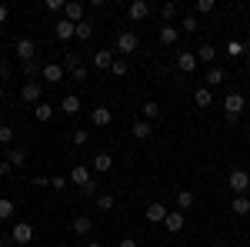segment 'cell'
Segmentation results:
<instances>
[{"mask_svg": "<svg viewBox=\"0 0 250 247\" xmlns=\"http://www.w3.org/2000/svg\"><path fill=\"white\" fill-rule=\"evenodd\" d=\"M227 187H230L237 197H240V194H247V190H250V174L240 171V167H237V171H230V177H227Z\"/></svg>", "mask_w": 250, "mask_h": 247, "instance_id": "1", "label": "cell"}, {"mask_svg": "<svg viewBox=\"0 0 250 247\" xmlns=\"http://www.w3.org/2000/svg\"><path fill=\"white\" fill-rule=\"evenodd\" d=\"M137 47H140V37H137L134 30H124V34H117V54H134Z\"/></svg>", "mask_w": 250, "mask_h": 247, "instance_id": "2", "label": "cell"}, {"mask_svg": "<svg viewBox=\"0 0 250 247\" xmlns=\"http://www.w3.org/2000/svg\"><path fill=\"white\" fill-rule=\"evenodd\" d=\"M14 54H17V57L27 64V60L37 57V44H34L30 37H20V40H17V47H14Z\"/></svg>", "mask_w": 250, "mask_h": 247, "instance_id": "3", "label": "cell"}, {"mask_svg": "<svg viewBox=\"0 0 250 247\" xmlns=\"http://www.w3.org/2000/svg\"><path fill=\"white\" fill-rule=\"evenodd\" d=\"M20 97H23L27 104H40V97H43V87H40V80H27V84L20 87Z\"/></svg>", "mask_w": 250, "mask_h": 247, "instance_id": "4", "label": "cell"}, {"mask_svg": "<svg viewBox=\"0 0 250 247\" xmlns=\"http://www.w3.org/2000/svg\"><path fill=\"white\" fill-rule=\"evenodd\" d=\"M247 107V100H244V94H227L224 97V114H233L240 117V111Z\"/></svg>", "mask_w": 250, "mask_h": 247, "instance_id": "5", "label": "cell"}, {"mask_svg": "<svg viewBox=\"0 0 250 247\" xmlns=\"http://www.w3.org/2000/svg\"><path fill=\"white\" fill-rule=\"evenodd\" d=\"M54 34H57V40H70V37H77V23H70L67 17H60L57 23H54Z\"/></svg>", "mask_w": 250, "mask_h": 247, "instance_id": "6", "label": "cell"}, {"mask_svg": "<svg viewBox=\"0 0 250 247\" xmlns=\"http://www.w3.org/2000/svg\"><path fill=\"white\" fill-rule=\"evenodd\" d=\"M164 227L170 230V234H180V230L187 227V217H184V210H173V214H167V221H164Z\"/></svg>", "mask_w": 250, "mask_h": 247, "instance_id": "7", "label": "cell"}, {"mask_svg": "<svg viewBox=\"0 0 250 247\" xmlns=\"http://www.w3.org/2000/svg\"><path fill=\"white\" fill-rule=\"evenodd\" d=\"M40 77H43V80H50V84H60V80L67 77V70H63V64H47V67L40 70Z\"/></svg>", "mask_w": 250, "mask_h": 247, "instance_id": "8", "label": "cell"}, {"mask_svg": "<svg viewBox=\"0 0 250 247\" xmlns=\"http://www.w3.org/2000/svg\"><path fill=\"white\" fill-rule=\"evenodd\" d=\"M10 241H14V244H30V241H34V227H30V224H17L14 234H10Z\"/></svg>", "mask_w": 250, "mask_h": 247, "instance_id": "9", "label": "cell"}, {"mask_svg": "<svg viewBox=\"0 0 250 247\" xmlns=\"http://www.w3.org/2000/svg\"><path fill=\"white\" fill-rule=\"evenodd\" d=\"M177 67H180L184 74H193V70H197V50H184V54L177 57Z\"/></svg>", "mask_w": 250, "mask_h": 247, "instance_id": "10", "label": "cell"}, {"mask_svg": "<svg viewBox=\"0 0 250 247\" xmlns=\"http://www.w3.org/2000/svg\"><path fill=\"white\" fill-rule=\"evenodd\" d=\"M144 214H147V221H154V224H164V221H167V214H170V210L164 207V204H160V201H154V204H150V207L144 210Z\"/></svg>", "mask_w": 250, "mask_h": 247, "instance_id": "11", "label": "cell"}, {"mask_svg": "<svg viewBox=\"0 0 250 247\" xmlns=\"http://www.w3.org/2000/svg\"><path fill=\"white\" fill-rule=\"evenodd\" d=\"M114 50H97L94 54V67L97 70H110V67H114Z\"/></svg>", "mask_w": 250, "mask_h": 247, "instance_id": "12", "label": "cell"}, {"mask_svg": "<svg viewBox=\"0 0 250 247\" xmlns=\"http://www.w3.org/2000/svg\"><path fill=\"white\" fill-rule=\"evenodd\" d=\"M70 227H74V234H90V230H94V217H90V214H77Z\"/></svg>", "mask_w": 250, "mask_h": 247, "instance_id": "13", "label": "cell"}, {"mask_svg": "<svg viewBox=\"0 0 250 247\" xmlns=\"http://www.w3.org/2000/svg\"><path fill=\"white\" fill-rule=\"evenodd\" d=\"M90 120H94V127H107L114 120V114H110V107H94L90 111Z\"/></svg>", "mask_w": 250, "mask_h": 247, "instance_id": "14", "label": "cell"}, {"mask_svg": "<svg viewBox=\"0 0 250 247\" xmlns=\"http://www.w3.org/2000/svg\"><path fill=\"white\" fill-rule=\"evenodd\" d=\"M63 17L70 20V23H80V20H83V3H77V0H70V3L63 7Z\"/></svg>", "mask_w": 250, "mask_h": 247, "instance_id": "15", "label": "cell"}, {"mask_svg": "<svg viewBox=\"0 0 250 247\" xmlns=\"http://www.w3.org/2000/svg\"><path fill=\"white\" fill-rule=\"evenodd\" d=\"M150 17V3L147 0H134L130 3V20H147Z\"/></svg>", "mask_w": 250, "mask_h": 247, "instance_id": "16", "label": "cell"}, {"mask_svg": "<svg viewBox=\"0 0 250 247\" xmlns=\"http://www.w3.org/2000/svg\"><path fill=\"white\" fill-rule=\"evenodd\" d=\"M177 40H180V30H177L173 23H164V27H160V44H167V47H173Z\"/></svg>", "mask_w": 250, "mask_h": 247, "instance_id": "17", "label": "cell"}, {"mask_svg": "<svg viewBox=\"0 0 250 247\" xmlns=\"http://www.w3.org/2000/svg\"><path fill=\"white\" fill-rule=\"evenodd\" d=\"M70 180H74V184H77V187H87V184H90V180H94V177H90V171H87V167H83V164H77V167H74V171H70Z\"/></svg>", "mask_w": 250, "mask_h": 247, "instance_id": "18", "label": "cell"}, {"mask_svg": "<svg viewBox=\"0 0 250 247\" xmlns=\"http://www.w3.org/2000/svg\"><path fill=\"white\" fill-rule=\"evenodd\" d=\"M137 137V140H147V137H150V134H154V124H150V120H137L134 124V131H130Z\"/></svg>", "mask_w": 250, "mask_h": 247, "instance_id": "19", "label": "cell"}, {"mask_svg": "<svg viewBox=\"0 0 250 247\" xmlns=\"http://www.w3.org/2000/svg\"><path fill=\"white\" fill-rule=\"evenodd\" d=\"M94 171H100V174L114 171V157H110V154H97L94 157Z\"/></svg>", "mask_w": 250, "mask_h": 247, "instance_id": "20", "label": "cell"}, {"mask_svg": "<svg viewBox=\"0 0 250 247\" xmlns=\"http://www.w3.org/2000/svg\"><path fill=\"white\" fill-rule=\"evenodd\" d=\"M94 30H97L94 20H80V23H77V40H90V37H94Z\"/></svg>", "mask_w": 250, "mask_h": 247, "instance_id": "21", "label": "cell"}, {"mask_svg": "<svg viewBox=\"0 0 250 247\" xmlns=\"http://www.w3.org/2000/svg\"><path fill=\"white\" fill-rule=\"evenodd\" d=\"M7 160H10V167H20V164H27V151L23 147H10L7 151Z\"/></svg>", "mask_w": 250, "mask_h": 247, "instance_id": "22", "label": "cell"}, {"mask_svg": "<svg viewBox=\"0 0 250 247\" xmlns=\"http://www.w3.org/2000/svg\"><path fill=\"white\" fill-rule=\"evenodd\" d=\"M193 100H197V107H210V100H213L210 87H197L193 90Z\"/></svg>", "mask_w": 250, "mask_h": 247, "instance_id": "23", "label": "cell"}, {"mask_svg": "<svg viewBox=\"0 0 250 247\" xmlns=\"http://www.w3.org/2000/svg\"><path fill=\"white\" fill-rule=\"evenodd\" d=\"M213 57H217V50H213V44H200V47H197V60H204V64H210Z\"/></svg>", "mask_w": 250, "mask_h": 247, "instance_id": "24", "label": "cell"}, {"mask_svg": "<svg viewBox=\"0 0 250 247\" xmlns=\"http://www.w3.org/2000/svg\"><path fill=\"white\" fill-rule=\"evenodd\" d=\"M34 114H37V120H40V124H47V120H50V117H54V107H50V104H43V100H40L37 107H34Z\"/></svg>", "mask_w": 250, "mask_h": 247, "instance_id": "25", "label": "cell"}, {"mask_svg": "<svg viewBox=\"0 0 250 247\" xmlns=\"http://www.w3.org/2000/svg\"><path fill=\"white\" fill-rule=\"evenodd\" d=\"M60 107H63V114H80V100H77L74 94L63 97V104H60Z\"/></svg>", "mask_w": 250, "mask_h": 247, "instance_id": "26", "label": "cell"}, {"mask_svg": "<svg viewBox=\"0 0 250 247\" xmlns=\"http://www.w3.org/2000/svg\"><path fill=\"white\" fill-rule=\"evenodd\" d=\"M77 67H83V64H80V54H63V70H67V74H74Z\"/></svg>", "mask_w": 250, "mask_h": 247, "instance_id": "27", "label": "cell"}, {"mask_svg": "<svg viewBox=\"0 0 250 247\" xmlns=\"http://www.w3.org/2000/svg\"><path fill=\"white\" fill-rule=\"evenodd\" d=\"M157 117H160V104H154V100H147V104H144V120H150V124H154Z\"/></svg>", "mask_w": 250, "mask_h": 247, "instance_id": "28", "label": "cell"}, {"mask_svg": "<svg viewBox=\"0 0 250 247\" xmlns=\"http://www.w3.org/2000/svg\"><path fill=\"white\" fill-rule=\"evenodd\" d=\"M233 214H250V197H247V194L233 197Z\"/></svg>", "mask_w": 250, "mask_h": 247, "instance_id": "29", "label": "cell"}, {"mask_svg": "<svg viewBox=\"0 0 250 247\" xmlns=\"http://www.w3.org/2000/svg\"><path fill=\"white\" fill-rule=\"evenodd\" d=\"M220 84H224V70L220 67H210L207 70V87H220Z\"/></svg>", "mask_w": 250, "mask_h": 247, "instance_id": "30", "label": "cell"}, {"mask_svg": "<svg viewBox=\"0 0 250 247\" xmlns=\"http://www.w3.org/2000/svg\"><path fill=\"white\" fill-rule=\"evenodd\" d=\"M114 204H117L114 194H97V207L100 210H114Z\"/></svg>", "mask_w": 250, "mask_h": 247, "instance_id": "31", "label": "cell"}, {"mask_svg": "<svg viewBox=\"0 0 250 247\" xmlns=\"http://www.w3.org/2000/svg\"><path fill=\"white\" fill-rule=\"evenodd\" d=\"M177 207H180V210H190L193 207V194H190V190H180V194H177Z\"/></svg>", "mask_w": 250, "mask_h": 247, "instance_id": "32", "label": "cell"}, {"mask_svg": "<svg viewBox=\"0 0 250 247\" xmlns=\"http://www.w3.org/2000/svg\"><path fill=\"white\" fill-rule=\"evenodd\" d=\"M10 214H14V201L10 197H0V221H7Z\"/></svg>", "mask_w": 250, "mask_h": 247, "instance_id": "33", "label": "cell"}, {"mask_svg": "<svg viewBox=\"0 0 250 247\" xmlns=\"http://www.w3.org/2000/svg\"><path fill=\"white\" fill-rule=\"evenodd\" d=\"M177 10H180V7H177V3H173V0H167V3H164V7H160V14H164V17H167V23H170V20L177 17Z\"/></svg>", "mask_w": 250, "mask_h": 247, "instance_id": "34", "label": "cell"}, {"mask_svg": "<svg viewBox=\"0 0 250 247\" xmlns=\"http://www.w3.org/2000/svg\"><path fill=\"white\" fill-rule=\"evenodd\" d=\"M127 70H130V67H127V60H120V57H117L114 67H110V74H114V77H127Z\"/></svg>", "mask_w": 250, "mask_h": 247, "instance_id": "35", "label": "cell"}, {"mask_svg": "<svg viewBox=\"0 0 250 247\" xmlns=\"http://www.w3.org/2000/svg\"><path fill=\"white\" fill-rule=\"evenodd\" d=\"M0 144H7V147L14 144V127H10V124H3V127H0Z\"/></svg>", "mask_w": 250, "mask_h": 247, "instance_id": "36", "label": "cell"}, {"mask_svg": "<svg viewBox=\"0 0 250 247\" xmlns=\"http://www.w3.org/2000/svg\"><path fill=\"white\" fill-rule=\"evenodd\" d=\"M180 27H184V30H187V34H197V27H200V23H197V17H193V14H187V17H184V23H180Z\"/></svg>", "mask_w": 250, "mask_h": 247, "instance_id": "37", "label": "cell"}, {"mask_svg": "<svg viewBox=\"0 0 250 247\" xmlns=\"http://www.w3.org/2000/svg\"><path fill=\"white\" fill-rule=\"evenodd\" d=\"M97 190H100V184H97V180H90L87 187H80V194H83V197H97Z\"/></svg>", "mask_w": 250, "mask_h": 247, "instance_id": "38", "label": "cell"}, {"mask_svg": "<svg viewBox=\"0 0 250 247\" xmlns=\"http://www.w3.org/2000/svg\"><path fill=\"white\" fill-rule=\"evenodd\" d=\"M197 14H213V0H197Z\"/></svg>", "mask_w": 250, "mask_h": 247, "instance_id": "39", "label": "cell"}, {"mask_svg": "<svg viewBox=\"0 0 250 247\" xmlns=\"http://www.w3.org/2000/svg\"><path fill=\"white\" fill-rule=\"evenodd\" d=\"M227 54H230V57H240V54H244V44L230 40V44H227Z\"/></svg>", "mask_w": 250, "mask_h": 247, "instance_id": "40", "label": "cell"}, {"mask_svg": "<svg viewBox=\"0 0 250 247\" xmlns=\"http://www.w3.org/2000/svg\"><path fill=\"white\" fill-rule=\"evenodd\" d=\"M87 140H90V134H87V131H74V144H77V147H83Z\"/></svg>", "mask_w": 250, "mask_h": 247, "instance_id": "41", "label": "cell"}, {"mask_svg": "<svg viewBox=\"0 0 250 247\" xmlns=\"http://www.w3.org/2000/svg\"><path fill=\"white\" fill-rule=\"evenodd\" d=\"M23 74H27V77H37V60H27V64H23Z\"/></svg>", "mask_w": 250, "mask_h": 247, "instance_id": "42", "label": "cell"}, {"mask_svg": "<svg viewBox=\"0 0 250 247\" xmlns=\"http://www.w3.org/2000/svg\"><path fill=\"white\" fill-rule=\"evenodd\" d=\"M63 7H67V3H63V0H47V10H54V14H60V10H63Z\"/></svg>", "mask_w": 250, "mask_h": 247, "instance_id": "43", "label": "cell"}, {"mask_svg": "<svg viewBox=\"0 0 250 247\" xmlns=\"http://www.w3.org/2000/svg\"><path fill=\"white\" fill-rule=\"evenodd\" d=\"M50 187H54V190H63V187H67V180H63V177H50Z\"/></svg>", "mask_w": 250, "mask_h": 247, "instance_id": "44", "label": "cell"}, {"mask_svg": "<svg viewBox=\"0 0 250 247\" xmlns=\"http://www.w3.org/2000/svg\"><path fill=\"white\" fill-rule=\"evenodd\" d=\"M74 80H80V84H83V80H87V67H77V70H74Z\"/></svg>", "mask_w": 250, "mask_h": 247, "instance_id": "45", "label": "cell"}, {"mask_svg": "<svg viewBox=\"0 0 250 247\" xmlns=\"http://www.w3.org/2000/svg\"><path fill=\"white\" fill-rule=\"evenodd\" d=\"M34 187H50V177H34Z\"/></svg>", "mask_w": 250, "mask_h": 247, "instance_id": "46", "label": "cell"}, {"mask_svg": "<svg viewBox=\"0 0 250 247\" xmlns=\"http://www.w3.org/2000/svg\"><path fill=\"white\" fill-rule=\"evenodd\" d=\"M117 247H137L134 237H124V241H117Z\"/></svg>", "mask_w": 250, "mask_h": 247, "instance_id": "47", "label": "cell"}, {"mask_svg": "<svg viewBox=\"0 0 250 247\" xmlns=\"http://www.w3.org/2000/svg\"><path fill=\"white\" fill-rule=\"evenodd\" d=\"M10 174V160H0V177H7Z\"/></svg>", "mask_w": 250, "mask_h": 247, "instance_id": "48", "label": "cell"}, {"mask_svg": "<svg viewBox=\"0 0 250 247\" xmlns=\"http://www.w3.org/2000/svg\"><path fill=\"white\" fill-rule=\"evenodd\" d=\"M7 77H10V67H7V64L0 60V80H7Z\"/></svg>", "mask_w": 250, "mask_h": 247, "instance_id": "49", "label": "cell"}, {"mask_svg": "<svg viewBox=\"0 0 250 247\" xmlns=\"http://www.w3.org/2000/svg\"><path fill=\"white\" fill-rule=\"evenodd\" d=\"M7 17H10V10H7V3H0V23H3Z\"/></svg>", "mask_w": 250, "mask_h": 247, "instance_id": "50", "label": "cell"}, {"mask_svg": "<svg viewBox=\"0 0 250 247\" xmlns=\"http://www.w3.org/2000/svg\"><path fill=\"white\" fill-rule=\"evenodd\" d=\"M83 247H104V244H97V241H87V244H83Z\"/></svg>", "mask_w": 250, "mask_h": 247, "instance_id": "51", "label": "cell"}, {"mask_svg": "<svg viewBox=\"0 0 250 247\" xmlns=\"http://www.w3.org/2000/svg\"><path fill=\"white\" fill-rule=\"evenodd\" d=\"M0 247H7V237H0Z\"/></svg>", "mask_w": 250, "mask_h": 247, "instance_id": "52", "label": "cell"}, {"mask_svg": "<svg viewBox=\"0 0 250 247\" xmlns=\"http://www.w3.org/2000/svg\"><path fill=\"white\" fill-rule=\"evenodd\" d=\"M247 70H250V50H247Z\"/></svg>", "mask_w": 250, "mask_h": 247, "instance_id": "53", "label": "cell"}, {"mask_svg": "<svg viewBox=\"0 0 250 247\" xmlns=\"http://www.w3.org/2000/svg\"><path fill=\"white\" fill-rule=\"evenodd\" d=\"M0 100H3V84H0Z\"/></svg>", "mask_w": 250, "mask_h": 247, "instance_id": "54", "label": "cell"}, {"mask_svg": "<svg viewBox=\"0 0 250 247\" xmlns=\"http://www.w3.org/2000/svg\"><path fill=\"white\" fill-rule=\"evenodd\" d=\"M0 127H3V114H0Z\"/></svg>", "mask_w": 250, "mask_h": 247, "instance_id": "55", "label": "cell"}, {"mask_svg": "<svg viewBox=\"0 0 250 247\" xmlns=\"http://www.w3.org/2000/svg\"><path fill=\"white\" fill-rule=\"evenodd\" d=\"M247 144H250V131H247Z\"/></svg>", "mask_w": 250, "mask_h": 247, "instance_id": "56", "label": "cell"}]
</instances>
